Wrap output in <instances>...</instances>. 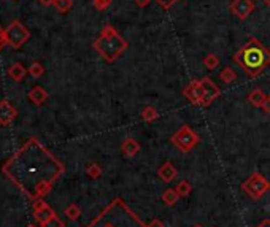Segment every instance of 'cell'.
I'll return each instance as SVG.
<instances>
[{"label":"cell","mask_w":270,"mask_h":227,"mask_svg":"<svg viewBox=\"0 0 270 227\" xmlns=\"http://www.w3.org/2000/svg\"><path fill=\"white\" fill-rule=\"evenodd\" d=\"M231 10L240 19H245L251 15V12L254 10V4L251 2V0H234V2L231 4Z\"/></svg>","instance_id":"obj_10"},{"label":"cell","mask_w":270,"mask_h":227,"mask_svg":"<svg viewBox=\"0 0 270 227\" xmlns=\"http://www.w3.org/2000/svg\"><path fill=\"white\" fill-rule=\"evenodd\" d=\"M156 2L160 5V7H164V8H170L172 5H175L178 0H156Z\"/></svg>","instance_id":"obj_29"},{"label":"cell","mask_w":270,"mask_h":227,"mask_svg":"<svg viewBox=\"0 0 270 227\" xmlns=\"http://www.w3.org/2000/svg\"><path fill=\"white\" fill-rule=\"evenodd\" d=\"M121 149H123V153H124L126 156L134 157V156L138 153L140 145L137 143V140H134V138H126L124 143H123V146H121Z\"/></svg>","instance_id":"obj_15"},{"label":"cell","mask_w":270,"mask_h":227,"mask_svg":"<svg viewBox=\"0 0 270 227\" xmlns=\"http://www.w3.org/2000/svg\"><path fill=\"white\" fill-rule=\"evenodd\" d=\"M41 227H64V222L58 218V216H54V218H51L49 221L43 222Z\"/></svg>","instance_id":"obj_26"},{"label":"cell","mask_w":270,"mask_h":227,"mask_svg":"<svg viewBox=\"0 0 270 227\" xmlns=\"http://www.w3.org/2000/svg\"><path fill=\"white\" fill-rule=\"evenodd\" d=\"M157 175L162 181H166V183L174 181L175 177H177V168L174 167L172 162H166V164L157 170Z\"/></svg>","instance_id":"obj_13"},{"label":"cell","mask_w":270,"mask_h":227,"mask_svg":"<svg viewBox=\"0 0 270 227\" xmlns=\"http://www.w3.org/2000/svg\"><path fill=\"white\" fill-rule=\"evenodd\" d=\"M94 48L99 51V54L106 62L112 64L116 61V58L121 56L123 51L127 48V43L112 26H106L102 30L100 37L94 41Z\"/></svg>","instance_id":"obj_3"},{"label":"cell","mask_w":270,"mask_h":227,"mask_svg":"<svg viewBox=\"0 0 270 227\" xmlns=\"http://www.w3.org/2000/svg\"><path fill=\"white\" fill-rule=\"evenodd\" d=\"M172 142L177 148H180L183 153H189V151L199 143V137L197 134L191 131L188 126H183L180 131L172 137Z\"/></svg>","instance_id":"obj_6"},{"label":"cell","mask_w":270,"mask_h":227,"mask_svg":"<svg viewBox=\"0 0 270 227\" xmlns=\"http://www.w3.org/2000/svg\"><path fill=\"white\" fill-rule=\"evenodd\" d=\"M243 191L253 199H261L264 194L270 189V183L259 174H254L243 183Z\"/></svg>","instance_id":"obj_5"},{"label":"cell","mask_w":270,"mask_h":227,"mask_svg":"<svg viewBox=\"0 0 270 227\" xmlns=\"http://www.w3.org/2000/svg\"><path fill=\"white\" fill-rule=\"evenodd\" d=\"M34 216H35V219L40 224H43V222L49 221L51 218H54V216H56V213H54V210L49 207V205L45 200L35 199L34 200Z\"/></svg>","instance_id":"obj_7"},{"label":"cell","mask_w":270,"mask_h":227,"mask_svg":"<svg viewBox=\"0 0 270 227\" xmlns=\"http://www.w3.org/2000/svg\"><path fill=\"white\" fill-rule=\"evenodd\" d=\"M27 97H29V100H30L32 103L37 105V106H40V105H43V103L48 100V92L43 89L41 86H35V88H32V89L29 91Z\"/></svg>","instance_id":"obj_12"},{"label":"cell","mask_w":270,"mask_h":227,"mask_svg":"<svg viewBox=\"0 0 270 227\" xmlns=\"http://www.w3.org/2000/svg\"><path fill=\"white\" fill-rule=\"evenodd\" d=\"M262 110L265 111V113H270V97H268V99H265L264 100V103H262Z\"/></svg>","instance_id":"obj_30"},{"label":"cell","mask_w":270,"mask_h":227,"mask_svg":"<svg viewBox=\"0 0 270 227\" xmlns=\"http://www.w3.org/2000/svg\"><path fill=\"white\" fill-rule=\"evenodd\" d=\"M4 172L35 200L51 191L52 183L62 175L64 167L37 138H30L7 162Z\"/></svg>","instance_id":"obj_1"},{"label":"cell","mask_w":270,"mask_h":227,"mask_svg":"<svg viewBox=\"0 0 270 227\" xmlns=\"http://www.w3.org/2000/svg\"><path fill=\"white\" fill-rule=\"evenodd\" d=\"M5 32H7L8 45L15 49H19L30 38V32L21 21H13V23L5 29Z\"/></svg>","instance_id":"obj_4"},{"label":"cell","mask_w":270,"mask_h":227,"mask_svg":"<svg viewBox=\"0 0 270 227\" xmlns=\"http://www.w3.org/2000/svg\"><path fill=\"white\" fill-rule=\"evenodd\" d=\"M146 227H164V224H162L160 221H157V219H154V221H151Z\"/></svg>","instance_id":"obj_31"},{"label":"cell","mask_w":270,"mask_h":227,"mask_svg":"<svg viewBox=\"0 0 270 227\" xmlns=\"http://www.w3.org/2000/svg\"><path fill=\"white\" fill-rule=\"evenodd\" d=\"M26 73H27V70L24 69L23 64H19V62L12 64L10 69H8V77L12 78L13 81H23L24 77H26Z\"/></svg>","instance_id":"obj_14"},{"label":"cell","mask_w":270,"mask_h":227,"mask_svg":"<svg viewBox=\"0 0 270 227\" xmlns=\"http://www.w3.org/2000/svg\"><path fill=\"white\" fill-rule=\"evenodd\" d=\"M265 99H267V97L264 95V92H262L261 89H254L250 95H248V100L251 102V105L259 106V108L262 106V103H264Z\"/></svg>","instance_id":"obj_16"},{"label":"cell","mask_w":270,"mask_h":227,"mask_svg":"<svg viewBox=\"0 0 270 227\" xmlns=\"http://www.w3.org/2000/svg\"><path fill=\"white\" fill-rule=\"evenodd\" d=\"M156 116H157V111L154 110L153 106H146L145 110H143V113H142V118H143V120H145L146 123L156 120Z\"/></svg>","instance_id":"obj_23"},{"label":"cell","mask_w":270,"mask_h":227,"mask_svg":"<svg viewBox=\"0 0 270 227\" xmlns=\"http://www.w3.org/2000/svg\"><path fill=\"white\" fill-rule=\"evenodd\" d=\"M185 95H186V99L191 103L202 105V102H203V86H202V81H192L188 86V88L185 89Z\"/></svg>","instance_id":"obj_8"},{"label":"cell","mask_w":270,"mask_h":227,"mask_svg":"<svg viewBox=\"0 0 270 227\" xmlns=\"http://www.w3.org/2000/svg\"><path fill=\"white\" fill-rule=\"evenodd\" d=\"M264 2H265V5H267V7H270V0H264Z\"/></svg>","instance_id":"obj_35"},{"label":"cell","mask_w":270,"mask_h":227,"mask_svg":"<svg viewBox=\"0 0 270 227\" xmlns=\"http://www.w3.org/2000/svg\"><path fill=\"white\" fill-rule=\"evenodd\" d=\"M194 227H202V225H199V224H197V225H194Z\"/></svg>","instance_id":"obj_36"},{"label":"cell","mask_w":270,"mask_h":227,"mask_svg":"<svg viewBox=\"0 0 270 227\" xmlns=\"http://www.w3.org/2000/svg\"><path fill=\"white\" fill-rule=\"evenodd\" d=\"M203 64H205V66H207L208 69H214V67H218L220 59L216 58V56H213V54H208V56L203 59Z\"/></svg>","instance_id":"obj_25"},{"label":"cell","mask_w":270,"mask_h":227,"mask_svg":"<svg viewBox=\"0 0 270 227\" xmlns=\"http://www.w3.org/2000/svg\"><path fill=\"white\" fill-rule=\"evenodd\" d=\"M5 45H8V41H7V32H5V29L0 27V51L5 48Z\"/></svg>","instance_id":"obj_28"},{"label":"cell","mask_w":270,"mask_h":227,"mask_svg":"<svg viewBox=\"0 0 270 227\" xmlns=\"http://www.w3.org/2000/svg\"><path fill=\"white\" fill-rule=\"evenodd\" d=\"M202 86H203V102H202V105H210L216 97L220 95V89L216 88V86L213 84V81L208 80V78L202 80Z\"/></svg>","instance_id":"obj_11"},{"label":"cell","mask_w":270,"mask_h":227,"mask_svg":"<svg viewBox=\"0 0 270 227\" xmlns=\"http://www.w3.org/2000/svg\"><path fill=\"white\" fill-rule=\"evenodd\" d=\"M27 73L30 75V77H34V78H40L41 75L45 73V69H43V66L40 62H32L30 67L27 69Z\"/></svg>","instance_id":"obj_19"},{"label":"cell","mask_w":270,"mask_h":227,"mask_svg":"<svg viewBox=\"0 0 270 227\" xmlns=\"http://www.w3.org/2000/svg\"><path fill=\"white\" fill-rule=\"evenodd\" d=\"M54 2H56V0H40V4L45 7H51V5H54Z\"/></svg>","instance_id":"obj_32"},{"label":"cell","mask_w":270,"mask_h":227,"mask_svg":"<svg viewBox=\"0 0 270 227\" xmlns=\"http://www.w3.org/2000/svg\"><path fill=\"white\" fill-rule=\"evenodd\" d=\"M234 61L239 64L250 77H257V75L270 64V51L261 45V41L251 38L246 45H243L237 51Z\"/></svg>","instance_id":"obj_2"},{"label":"cell","mask_w":270,"mask_h":227,"mask_svg":"<svg viewBox=\"0 0 270 227\" xmlns=\"http://www.w3.org/2000/svg\"><path fill=\"white\" fill-rule=\"evenodd\" d=\"M137 4H138V5H142V7H145V5L149 4V0H137Z\"/></svg>","instance_id":"obj_33"},{"label":"cell","mask_w":270,"mask_h":227,"mask_svg":"<svg viewBox=\"0 0 270 227\" xmlns=\"http://www.w3.org/2000/svg\"><path fill=\"white\" fill-rule=\"evenodd\" d=\"M16 116H18V111L12 103L8 100L0 102V124L7 127L16 120Z\"/></svg>","instance_id":"obj_9"},{"label":"cell","mask_w":270,"mask_h":227,"mask_svg":"<svg viewBox=\"0 0 270 227\" xmlns=\"http://www.w3.org/2000/svg\"><path fill=\"white\" fill-rule=\"evenodd\" d=\"M235 72L231 69V67H226L223 72H221V80L224 81V83H231V81H234L235 80Z\"/></svg>","instance_id":"obj_24"},{"label":"cell","mask_w":270,"mask_h":227,"mask_svg":"<svg viewBox=\"0 0 270 227\" xmlns=\"http://www.w3.org/2000/svg\"><path fill=\"white\" fill-rule=\"evenodd\" d=\"M72 5H73L72 0H56V2H54V7L58 8L59 13H67L72 8Z\"/></svg>","instance_id":"obj_21"},{"label":"cell","mask_w":270,"mask_h":227,"mask_svg":"<svg viewBox=\"0 0 270 227\" xmlns=\"http://www.w3.org/2000/svg\"><path fill=\"white\" fill-rule=\"evenodd\" d=\"M180 199V194L177 189H167L164 194H162V202H164L166 205H175Z\"/></svg>","instance_id":"obj_17"},{"label":"cell","mask_w":270,"mask_h":227,"mask_svg":"<svg viewBox=\"0 0 270 227\" xmlns=\"http://www.w3.org/2000/svg\"><path fill=\"white\" fill-rule=\"evenodd\" d=\"M257 227H270V221H264V222H261Z\"/></svg>","instance_id":"obj_34"},{"label":"cell","mask_w":270,"mask_h":227,"mask_svg":"<svg viewBox=\"0 0 270 227\" xmlns=\"http://www.w3.org/2000/svg\"><path fill=\"white\" fill-rule=\"evenodd\" d=\"M110 4H112V0H94V2H92V5L97 10H105V8L110 7Z\"/></svg>","instance_id":"obj_27"},{"label":"cell","mask_w":270,"mask_h":227,"mask_svg":"<svg viewBox=\"0 0 270 227\" xmlns=\"http://www.w3.org/2000/svg\"><path fill=\"white\" fill-rule=\"evenodd\" d=\"M86 175L92 180H99L102 177V168L97 164H88V167H86Z\"/></svg>","instance_id":"obj_20"},{"label":"cell","mask_w":270,"mask_h":227,"mask_svg":"<svg viewBox=\"0 0 270 227\" xmlns=\"http://www.w3.org/2000/svg\"><path fill=\"white\" fill-rule=\"evenodd\" d=\"M27 227H37V225H27Z\"/></svg>","instance_id":"obj_37"},{"label":"cell","mask_w":270,"mask_h":227,"mask_svg":"<svg viewBox=\"0 0 270 227\" xmlns=\"http://www.w3.org/2000/svg\"><path fill=\"white\" fill-rule=\"evenodd\" d=\"M177 191L180 194V197H186L192 189H191V185H189L188 181H180L178 186H177Z\"/></svg>","instance_id":"obj_22"},{"label":"cell","mask_w":270,"mask_h":227,"mask_svg":"<svg viewBox=\"0 0 270 227\" xmlns=\"http://www.w3.org/2000/svg\"><path fill=\"white\" fill-rule=\"evenodd\" d=\"M66 216L70 219V221H75V219H78L80 218V214H81V210L78 205H75V203H70L69 207L66 208Z\"/></svg>","instance_id":"obj_18"}]
</instances>
